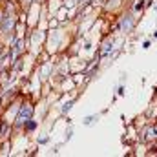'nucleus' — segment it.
Returning <instances> with one entry per match:
<instances>
[{
    "mask_svg": "<svg viewBox=\"0 0 157 157\" xmlns=\"http://www.w3.org/2000/svg\"><path fill=\"white\" fill-rule=\"evenodd\" d=\"M26 122H28V121H26ZM35 126H37V122H35V121H29V122L26 124V130L31 132V130H35Z\"/></svg>",
    "mask_w": 157,
    "mask_h": 157,
    "instance_id": "f257e3e1",
    "label": "nucleus"
}]
</instances>
